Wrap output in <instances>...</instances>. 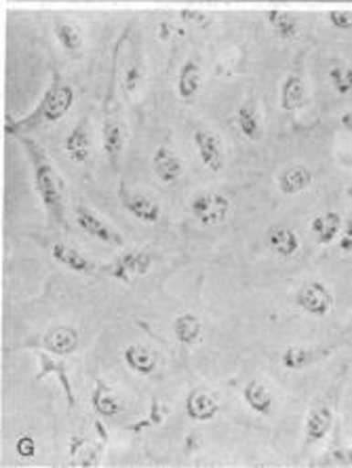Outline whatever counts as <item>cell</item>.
Here are the masks:
<instances>
[{
    "mask_svg": "<svg viewBox=\"0 0 352 468\" xmlns=\"http://www.w3.org/2000/svg\"><path fill=\"white\" fill-rule=\"evenodd\" d=\"M72 458H76V464L80 466L98 464V452L87 439H72Z\"/></svg>",
    "mask_w": 352,
    "mask_h": 468,
    "instance_id": "cell-30",
    "label": "cell"
},
{
    "mask_svg": "<svg viewBox=\"0 0 352 468\" xmlns=\"http://www.w3.org/2000/svg\"><path fill=\"white\" fill-rule=\"evenodd\" d=\"M24 146L27 150V156H30L32 163V174H34V184H37V192L43 201L47 213L53 219L55 224H59L61 229H66V190L64 182L58 171H55L53 163L47 158L45 150L34 144L27 137H22Z\"/></svg>",
    "mask_w": 352,
    "mask_h": 468,
    "instance_id": "cell-1",
    "label": "cell"
},
{
    "mask_svg": "<svg viewBox=\"0 0 352 468\" xmlns=\"http://www.w3.org/2000/svg\"><path fill=\"white\" fill-rule=\"evenodd\" d=\"M192 216L205 226L222 224L230 213V201L218 192H198L190 201Z\"/></svg>",
    "mask_w": 352,
    "mask_h": 468,
    "instance_id": "cell-3",
    "label": "cell"
},
{
    "mask_svg": "<svg viewBox=\"0 0 352 468\" xmlns=\"http://www.w3.org/2000/svg\"><path fill=\"white\" fill-rule=\"evenodd\" d=\"M327 19L337 30H352V11H329Z\"/></svg>",
    "mask_w": 352,
    "mask_h": 468,
    "instance_id": "cell-33",
    "label": "cell"
},
{
    "mask_svg": "<svg viewBox=\"0 0 352 468\" xmlns=\"http://www.w3.org/2000/svg\"><path fill=\"white\" fill-rule=\"evenodd\" d=\"M195 144H197V150L198 154H201V161L203 165L213 174H218V171L224 169V150H222V144H219L218 135L211 133V131H205V129H197L195 131Z\"/></svg>",
    "mask_w": 352,
    "mask_h": 468,
    "instance_id": "cell-6",
    "label": "cell"
},
{
    "mask_svg": "<svg viewBox=\"0 0 352 468\" xmlns=\"http://www.w3.org/2000/svg\"><path fill=\"white\" fill-rule=\"evenodd\" d=\"M125 148V129L116 114H108L103 119V153H106L108 161L112 163V167L119 165V158Z\"/></svg>",
    "mask_w": 352,
    "mask_h": 468,
    "instance_id": "cell-9",
    "label": "cell"
},
{
    "mask_svg": "<svg viewBox=\"0 0 352 468\" xmlns=\"http://www.w3.org/2000/svg\"><path fill=\"white\" fill-rule=\"evenodd\" d=\"M121 203L131 216L137 218L144 224H155L158 222V218H161V207H158L150 197L137 195V192H129L125 190V186H123L121 190Z\"/></svg>",
    "mask_w": 352,
    "mask_h": 468,
    "instance_id": "cell-8",
    "label": "cell"
},
{
    "mask_svg": "<svg viewBox=\"0 0 352 468\" xmlns=\"http://www.w3.org/2000/svg\"><path fill=\"white\" fill-rule=\"evenodd\" d=\"M304 80L300 74H289L281 87V106L287 112H293L304 104Z\"/></svg>",
    "mask_w": 352,
    "mask_h": 468,
    "instance_id": "cell-24",
    "label": "cell"
},
{
    "mask_svg": "<svg viewBox=\"0 0 352 468\" xmlns=\"http://www.w3.org/2000/svg\"><path fill=\"white\" fill-rule=\"evenodd\" d=\"M342 127L352 133V110H348V112L342 116Z\"/></svg>",
    "mask_w": 352,
    "mask_h": 468,
    "instance_id": "cell-38",
    "label": "cell"
},
{
    "mask_svg": "<svg viewBox=\"0 0 352 468\" xmlns=\"http://www.w3.org/2000/svg\"><path fill=\"white\" fill-rule=\"evenodd\" d=\"M53 258L58 260L59 264H64L66 268H70V271L79 272V274H93V271H95V266L85 256H82L80 251H76V250H72V247H68L64 243L53 245Z\"/></svg>",
    "mask_w": 352,
    "mask_h": 468,
    "instance_id": "cell-23",
    "label": "cell"
},
{
    "mask_svg": "<svg viewBox=\"0 0 352 468\" xmlns=\"http://www.w3.org/2000/svg\"><path fill=\"white\" fill-rule=\"evenodd\" d=\"M182 17L186 19V22H192L197 26H207L211 22V17L205 16V13H201V11H182Z\"/></svg>",
    "mask_w": 352,
    "mask_h": 468,
    "instance_id": "cell-37",
    "label": "cell"
},
{
    "mask_svg": "<svg viewBox=\"0 0 352 468\" xmlns=\"http://www.w3.org/2000/svg\"><path fill=\"white\" fill-rule=\"evenodd\" d=\"M16 453L24 460H32L34 456H37V441H34V437H30V435L19 437L16 443Z\"/></svg>",
    "mask_w": 352,
    "mask_h": 468,
    "instance_id": "cell-32",
    "label": "cell"
},
{
    "mask_svg": "<svg viewBox=\"0 0 352 468\" xmlns=\"http://www.w3.org/2000/svg\"><path fill=\"white\" fill-rule=\"evenodd\" d=\"M331 458L337 464H352V447H337V450L331 452Z\"/></svg>",
    "mask_w": 352,
    "mask_h": 468,
    "instance_id": "cell-36",
    "label": "cell"
},
{
    "mask_svg": "<svg viewBox=\"0 0 352 468\" xmlns=\"http://www.w3.org/2000/svg\"><path fill=\"white\" fill-rule=\"evenodd\" d=\"M329 355L327 348H308V346H292L287 348L285 353H283L281 361H283V367L285 369H292V371H298V369H306L310 365L325 359Z\"/></svg>",
    "mask_w": 352,
    "mask_h": 468,
    "instance_id": "cell-14",
    "label": "cell"
},
{
    "mask_svg": "<svg viewBox=\"0 0 352 468\" xmlns=\"http://www.w3.org/2000/svg\"><path fill=\"white\" fill-rule=\"evenodd\" d=\"M348 197L352 198V186H350V188H348Z\"/></svg>",
    "mask_w": 352,
    "mask_h": 468,
    "instance_id": "cell-39",
    "label": "cell"
},
{
    "mask_svg": "<svg viewBox=\"0 0 352 468\" xmlns=\"http://www.w3.org/2000/svg\"><path fill=\"white\" fill-rule=\"evenodd\" d=\"M237 125L240 129V133H243L247 140H260L261 137V122H260V114L258 110H255L251 104H245L239 108L237 112Z\"/></svg>",
    "mask_w": 352,
    "mask_h": 468,
    "instance_id": "cell-27",
    "label": "cell"
},
{
    "mask_svg": "<svg viewBox=\"0 0 352 468\" xmlns=\"http://www.w3.org/2000/svg\"><path fill=\"white\" fill-rule=\"evenodd\" d=\"M125 361H127L129 367L140 376L155 374L156 367H158L156 355L152 353L148 346H144V344H131V346H127L125 348Z\"/></svg>",
    "mask_w": 352,
    "mask_h": 468,
    "instance_id": "cell-18",
    "label": "cell"
},
{
    "mask_svg": "<svg viewBox=\"0 0 352 468\" xmlns=\"http://www.w3.org/2000/svg\"><path fill=\"white\" fill-rule=\"evenodd\" d=\"M201 82H203V74H201V66L197 64L195 59H188L179 70V79H177V93L184 101L195 100L198 91H201Z\"/></svg>",
    "mask_w": 352,
    "mask_h": 468,
    "instance_id": "cell-16",
    "label": "cell"
},
{
    "mask_svg": "<svg viewBox=\"0 0 352 468\" xmlns=\"http://www.w3.org/2000/svg\"><path fill=\"white\" fill-rule=\"evenodd\" d=\"M74 216H76V224H79L87 234H91L93 239L101 240V243L121 245L119 234L110 229V226L103 222V219L95 211H91L89 207H82L80 205V207L74 209Z\"/></svg>",
    "mask_w": 352,
    "mask_h": 468,
    "instance_id": "cell-7",
    "label": "cell"
},
{
    "mask_svg": "<svg viewBox=\"0 0 352 468\" xmlns=\"http://www.w3.org/2000/svg\"><path fill=\"white\" fill-rule=\"evenodd\" d=\"M295 304H298L304 313L313 316H327L331 306H334V298H331L329 289L319 283V281H310V283L302 285L295 293Z\"/></svg>",
    "mask_w": 352,
    "mask_h": 468,
    "instance_id": "cell-4",
    "label": "cell"
},
{
    "mask_svg": "<svg viewBox=\"0 0 352 468\" xmlns=\"http://www.w3.org/2000/svg\"><path fill=\"white\" fill-rule=\"evenodd\" d=\"M47 374H55V376L61 378V387H64V390H66L68 405H70V408H72V405H74V395H72L70 382H68V378H66L64 363L51 359L49 355H40V374H38V378H45Z\"/></svg>",
    "mask_w": 352,
    "mask_h": 468,
    "instance_id": "cell-29",
    "label": "cell"
},
{
    "mask_svg": "<svg viewBox=\"0 0 352 468\" xmlns=\"http://www.w3.org/2000/svg\"><path fill=\"white\" fill-rule=\"evenodd\" d=\"M340 250L344 253H352V219L342 226L340 232Z\"/></svg>",
    "mask_w": 352,
    "mask_h": 468,
    "instance_id": "cell-35",
    "label": "cell"
},
{
    "mask_svg": "<svg viewBox=\"0 0 352 468\" xmlns=\"http://www.w3.org/2000/svg\"><path fill=\"white\" fill-rule=\"evenodd\" d=\"M219 411V405L209 392L205 390H192L188 399H186V414L197 422H207L213 420Z\"/></svg>",
    "mask_w": 352,
    "mask_h": 468,
    "instance_id": "cell-13",
    "label": "cell"
},
{
    "mask_svg": "<svg viewBox=\"0 0 352 468\" xmlns=\"http://www.w3.org/2000/svg\"><path fill=\"white\" fill-rule=\"evenodd\" d=\"M344 226V219L340 213L336 211H327L323 216L315 218L313 224H310V230H313V237L316 239V243L321 245H329L340 237Z\"/></svg>",
    "mask_w": 352,
    "mask_h": 468,
    "instance_id": "cell-15",
    "label": "cell"
},
{
    "mask_svg": "<svg viewBox=\"0 0 352 468\" xmlns=\"http://www.w3.org/2000/svg\"><path fill=\"white\" fill-rule=\"evenodd\" d=\"M43 344H45V348L51 350L53 355L68 356L74 353L76 346H79V334H76L72 327L59 325V327L51 329V332L45 335Z\"/></svg>",
    "mask_w": 352,
    "mask_h": 468,
    "instance_id": "cell-17",
    "label": "cell"
},
{
    "mask_svg": "<svg viewBox=\"0 0 352 468\" xmlns=\"http://www.w3.org/2000/svg\"><path fill=\"white\" fill-rule=\"evenodd\" d=\"M91 403H93V410L98 411L101 418H114V416H119L123 410H125V408H123L121 399L116 397L112 388L106 387L103 382L95 384Z\"/></svg>",
    "mask_w": 352,
    "mask_h": 468,
    "instance_id": "cell-20",
    "label": "cell"
},
{
    "mask_svg": "<svg viewBox=\"0 0 352 468\" xmlns=\"http://www.w3.org/2000/svg\"><path fill=\"white\" fill-rule=\"evenodd\" d=\"M152 266V256L148 251H127L125 256H121L110 268V274L114 279L123 281V283H131L135 277H144L148 274Z\"/></svg>",
    "mask_w": 352,
    "mask_h": 468,
    "instance_id": "cell-5",
    "label": "cell"
},
{
    "mask_svg": "<svg viewBox=\"0 0 352 468\" xmlns=\"http://www.w3.org/2000/svg\"><path fill=\"white\" fill-rule=\"evenodd\" d=\"M329 80H331V87H334L340 95L352 93V68L348 66L331 68Z\"/></svg>",
    "mask_w": 352,
    "mask_h": 468,
    "instance_id": "cell-31",
    "label": "cell"
},
{
    "mask_svg": "<svg viewBox=\"0 0 352 468\" xmlns=\"http://www.w3.org/2000/svg\"><path fill=\"white\" fill-rule=\"evenodd\" d=\"M243 397L250 408L260 416H268L272 411V392L264 382L251 380L243 390Z\"/></svg>",
    "mask_w": 352,
    "mask_h": 468,
    "instance_id": "cell-21",
    "label": "cell"
},
{
    "mask_svg": "<svg viewBox=\"0 0 352 468\" xmlns=\"http://www.w3.org/2000/svg\"><path fill=\"white\" fill-rule=\"evenodd\" d=\"M266 19H268V24H271L272 30L277 32L279 38L292 40L298 37L300 24H298V19L292 16V13L272 9V11H266Z\"/></svg>",
    "mask_w": 352,
    "mask_h": 468,
    "instance_id": "cell-26",
    "label": "cell"
},
{
    "mask_svg": "<svg viewBox=\"0 0 352 468\" xmlns=\"http://www.w3.org/2000/svg\"><path fill=\"white\" fill-rule=\"evenodd\" d=\"M140 82H142V72L137 70L135 66L129 68V70L125 72V82H123L127 91H129V93H135L137 87H140Z\"/></svg>",
    "mask_w": 352,
    "mask_h": 468,
    "instance_id": "cell-34",
    "label": "cell"
},
{
    "mask_svg": "<svg viewBox=\"0 0 352 468\" xmlns=\"http://www.w3.org/2000/svg\"><path fill=\"white\" fill-rule=\"evenodd\" d=\"M310 184H313V174L304 165H293V167L283 171L279 177V188L285 195H298V192L306 190Z\"/></svg>",
    "mask_w": 352,
    "mask_h": 468,
    "instance_id": "cell-22",
    "label": "cell"
},
{
    "mask_svg": "<svg viewBox=\"0 0 352 468\" xmlns=\"http://www.w3.org/2000/svg\"><path fill=\"white\" fill-rule=\"evenodd\" d=\"M201 319L197 314H182L177 316L174 323L176 340L184 346H192L198 338H201Z\"/></svg>",
    "mask_w": 352,
    "mask_h": 468,
    "instance_id": "cell-25",
    "label": "cell"
},
{
    "mask_svg": "<svg viewBox=\"0 0 352 468\" xmlns=\"http://www.w3.org/2000/svg\"><path fill=\"white\" fill-rule=\"evenodd\" d=\"M66 154L72 158L74 163H87L91 156V133H89V121L80 119L70 135L66 137Z\"/></svg>",
    "mask_w": 352,
    "mask_h": 468,
    "instance_id": "cell-10",
    "label": "cell"
},
{
    "mask_svg": "<svg viewBox=\"0 0 352 468\" xmlns=\"http://www.w3.org/2000/svg\"><path fill=\"white\" fill-rule=\"evenodd\" d=\"M74 104V89L66 82H61L59 79L53 80V85L49 87V91L45 93V98L40 100V104L37 106L32 114H27L22 121H9L5 125V131L9 135H19L24 131L37 129L40 125H49V122H55L59 119H64L68 110Z\"/></svg>",
    "mask_w": 352,
    "mask_h": 468,
    "instance_id": "cell-2",
    "label": "cell"
},
{
    "mask_svg": "<svg viewBox=\"0 0 352 468\" xmlns=\"http://www.w3.org/2000/svg\"><path fill=\"white\" fill-rule=\"evenodd\" d=\"M268 245L271 250L281 258H292L300 250V239L292 229L287 226H279V229H272L268 234Z\"/></svg>",
    "mask_w": 352,
    "mask_h": 468,
    "instance_id": "cell-19",
    "label": "cell"
},
{
    "mask_svg": "<svg viewBox=\"0 0 352 468\" xmlns=\"http://www.w3.org/2000/svg\"><path fill=\"white\" fill-rule=\"evenodd\" d=\"M331 422H334V414L325 405H319L306 416V424H304V437L308 443H319L329 435Z\"/></svg>",
    "mask_w": 352,
    "mask_h": 468,
    "instance_id": "cell-11",
    "label": "cell"
},
{
    "mask_svg": "<svg viewBox=\"0 0 352 468\" xmlns=\"http://www.w3.org/2000/svg\"><path fill=\"white\" fill-rule=\"evenodd\" d=\"M55 37H58V40L66 51H70V53L80 51L82 34L74 24H70V22H58V24H55Z\"/></svg>",
    "mask_w": 352,
    "mask_h": 468,
    "instance_id": "cell-28",
    "label": "cell"
},
{
    "mask_svg": "<svg viewBox=\"0 0 352 468\" xmlns=\"http://www.w3.org/2000/svg\"><path fill=\"white\" fill-rule=\"evenodd\" d=\"M152 165H155V174L161 182L174 184L184 174V165L179 158L171 153L169 148H158L155 156H152Z\"/></svg>",
    "mask_w": 352,
    "mask_h": 468,
    "instance_id": "cell-12",
    "label": "cell"
}]
</instances>
